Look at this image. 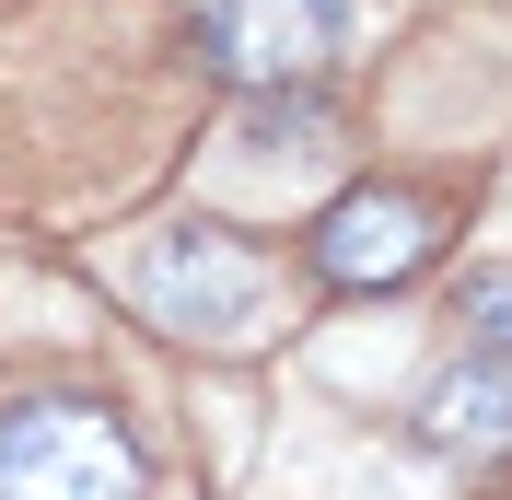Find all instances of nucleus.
I'll list each match as a JSON object with an SVG mask.
<instances>
[{"mask_svg":"<svg viewBox=\"0 0 512 500\" xmlns=\"http://www.w3.org/2000/svg\"><path fill=\"white\" fill-rule=\"evenodd\" d=\"M140 431L105 396H12L0 407V500H140Z\"/></svg>","mask_w":512,"mask_h":500,"instance_id":"1","label":"nucleus"},{"mask_svg":"<svg viewBox=\"0 0 512 500\" xmlns=\"http://www.w3.org/2000/svg\"><path fill=\"white\" fill-rule=\"evenodd\" d=\"M128 280H140V314H152V326L210 338V349L268 338V303H280V268H268L245 233H222V221H175V233H152Z\"/></svg>","mask_w":512,"mask_h":500,"instance_id":"2","label":"nucleus"},{"mask_svg":"<svg viewBox=\"0 0 512 500\" xmlns=\"http://www.w3.org/2000/svg\"><path fill=\"white\" fill-rule=\"evenodd\" d=\"M338 0H198V59L233 94H291L338 59Z\"/></svg>","mask_w":512,"mask_h":500,"instance_id":"3","label":"nucleus"},{"mask_svg":"<svg viewBox=\"0 0 512 500\" xmlns=\"http://www.w3.org/2000/svg\"><path fill=\"white\" fill-rule=\"evenodd\" d=\"M443 256V198L431 187H350L315 221V280L338 291H396Z\"/></svg>","mask_w":512,"mask_h":500,"instance_id":"4","label":"nucleus"},{"mask_svg":"<svg viewBox=\"0 0 512 500\" xmlns=\"http://www.w3.org/2000/svg\"><path fill=\"white\" fill-rule=\"evenodd\" d=\"M419 431L443 442V454H512V373L489 361V349L454 361V373L419 396Z\"/></svg>","mask_w":512,"mask_h":500,"instance_id":"5","label":"nucleus"},{"mask_svg":"<svg viewBox=\"0 0 512 500\" xmlns=\"http://www.w3.org/2000/svg\"><path fill=\"white\" fill-rule=\"evenodd\" d=\"M454 326H478L489 361H512V268H478V280L454 291Z\"/></svg>","mask_w":512,"mask_h":500,"instance_id":"6","label":"nucleus"}]
</instances>
